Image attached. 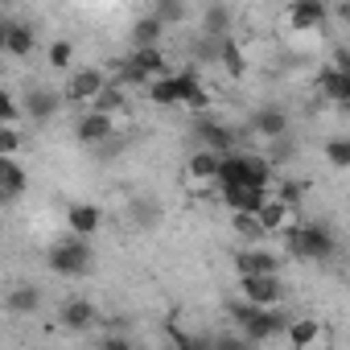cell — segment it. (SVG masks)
<instances>
[{
  "label": "cell",
  "mask_w": 350,
  "mask_h": 350,
  "mask_svg": "<svg viewBox=\"0 0 350 350\" xmlns=\"http://www.w3.org/2000/svg\"><path fill=\"white\" fill-rule=\"evenodd\" d=\"M272 182V165L264 157H252V152H227L219 157V190H235V186H247V190H268Z\"/></svg>",
  "instance_id": "1"
},
{
  "label": "cell",
  "mask_w": 350,
  "mask_h": 350,
  "mask_svg": "<svg viewBox=\"0 0 350 350\" xmlns=\"http://www.w3.org/2000/svg\"><path fill=\"white\" fill-rule=\"evenodd\" d=\"M227 313H231L235 329H239L247 342L276 338V334H284V325H288V317H284L280 309H256V305H247V301H231Z\"/></svg>",
  "instance_id": "2"
},
{
  "label": "cell",
  "mask_w": 350,
  "mask_h": 350,
  "mask_svg": "<svg viewBox=\"0 0 350 350\" xmlns=\"http://www.w3.org/2000/svg\"><path fill=\"white\" fill-rule=\"evenodd\" d=\"M280 235H284L288 252L301 256V260H317V264H325V260H334V252H338L334 235H329L321 223H288Z\"/></svg>",
  "instance_id": "3"
},
{
  "label": "cell",
  "mask_w": 350,
  "mask_h": 350,
  "mask_svg": "<svg viewBox=\"0 0 350 350\" xmlns=\"http://www.w3.org/2000/svg\"><path fill=\"white\" fill-rule=\"evenodd\" d=\"M91 264H95V252H91L87 239L66 235V239H58V243L50 247V268H54L58 276H70V280H75V276H87Z\"/></svg>",
  "instance_id": "4"
},
{
  "label": "cell",
  "mask_w": 350,
  "mask_h": 350,
  "mask_svg": "<svg viewBox=\"0 0 350 350\" xmlns=\"http://www.w3.org/2000/svg\"><path fill=\"white\" fill-rule=\"evenodd\" d=\"M165 75V54L152 46V50H136L124 66H120V79L124 83H140V87H148L152 79H161Z\"/></svg>",
  "instance_id": "5"
},
{
  "label": "cell",
  "mask_w": 350,
  "mask_h": 350,
  "mask_svg": "<svg viewBox=\"0 0 350 350\" xmlns=\"http://www.w3.org/2000/svg\"><path fill=\"white\" fill-rule=\"evenodd\" d=\"M239 293L256 309H276L284 297V284H280V276H239Z\"/></svg>",
  "instance_id": "6"
},
{
  "label": "cell",
  "mask_w": 350,
  "mask_h": 350,
  "mask_svg": "<svg viewBox=\"0 0 350 350\" xmlns=\"http://www.w3.org/2000/svg\"><path fill=\"white\" fill-rule=\"evenodd\" d=\"M103 87H107V75H103L99 66H83V70H75V75H70V83H66V99H70V103H87V107H91V99H95Z\"/></svg>",
  "instance_id": "7"
},
{
  "label": "cell",
  "mask_w": 350,
  "mask_h": 350,
  "mask_svg": "<svg viewBox=\"0 0 350 350\" xmlns=\"http://www.w3.org/2000/svg\"><path fill=\"white\" fill-rule=\"evenodd\" d=\"M284 25L297 29V33H313L325 25V5L321 0H297V5L284 9Z\"/></svg>",
  "instance_id": "8"
},
{
  "label": "cell",
  "mask_w": 350,
  "mask_h": 350,
  "mask_svg": "<svg viewBox=\"0 0 350 350\" xmlns=\"http://www.w3.org/2000/svg\"><path fill=\"white\" fill-rule=\"evenodd\" d=\"M235 268H239V276H280V260L264 247H243L235 256Z\"/></svg>",
  "instance_id": "9"
},
{
  "label": "cell",
  "mask_w": 350,
  "mask_h": 350,
  "mask_svg": "<svg viewBox=\"0 0 350 350\" xmlns=\"http://www.w3.org/2000/svg\"><path fill=\"white\" fill-rule=\"evenodd\" d=\"M194 136H198L202 152H215V157H227V152H231V128L219 124V120H198Z\"/></svg>",
  "instance_id": "10"
},
{
  "label": "cell",
  "mask_w": 350,
  "mask_h": 350,
  "mask_svg": "<svg viewBox=\"0 0 350 350\" xmlns=\"http://www.w3.org/2000/svg\"><path fill=\"white\" fill-rule=\"evenodd\" d=\"M99 223H103V215H99V206H91V202H75V206L66 211V227H70L75 239H91V235L99 231Z\"/></svg>",
  "instance_id": "11"
},
{
  "label": "cell",
  "mask_w": 350,
  "mask_h": 350,
  "mask_svg": "<svg viewBox=\"0 0 350 350\" xmlns=\"http://www.w3.org/2000/svg\"><path fill=\"white\" fill-rule=\"evenodd\" d=\"M223 202L235 211V215H260V206L272 198V190H247V186H235V190H219Z\"/></svg>",
  "instance_id": "12"
},
{
  "label": "cell",
  "mask_w": 350,
  "mask_h": 350,
  "mask_svg": "<svg viewBox=\"0 0 350 350\" xmlns=\"http://www.w3.org/2000/svg\"><path fill=\"white\" fill-rule=\"evenodd\" d=\"M317 87H321V95H325V99H334V103H346V99H350V66H346V62H338V66L321 70Z\"/></svg>",
  "instance_id": "13"
},
{
  "label": "cell",
  "mask_w": 350,
  "mask_h": 350,
  "mask_svg": "<svg viewBox=\"0 0 350 350\" xmlns=\"http://www.w3.org/2000/svg\"><path fill=\"white\" fill-rule=\"evenodd\" d=\"M75 132H79L83 144H103V140L116 136V120H111V116H99V111H87Z\"/></svg>",
  "instance_id": "14"
},
{
  "label": "cell",
  "mask_w": 350,
  "mask_h": 350,
  "mask_svg": "<svg viewBox=\"0 0 350 350\" xmlns=\"http://www.w3.org/2000/svg\"><path fill=\"white\" fill-rule=\"evenodd\" d=\"M25 186H29V178H25L21 161H17V157H0V194L13 202V198L25 194Z\"/></svg>",
  "instance_id": "15"
},
{
  "label": "cell",
  "mask_w": 350,
  "mask_h": 350,
  "mask_svg": "<svg viewBox=\"0 0 350 350\" xmlns=\"http://www.w3.org/2000/svg\"><path fill=\"white\" fill-rule=\"evenodd\" d=\"M252 132L264 136V140L284 136V132H288V116H284V107H260V111L252 116Z\"/></svg>",
  "instance_id": "16"
},
{
  "label": "cell",
  "mask_w": 350,
  "mask_h": 350,
  "mask_svg": "<svg viewBox=\"0 0 350 350\" xmlns=\"http://www.w3.org/2000/svg\"><path fill=\"white\" fill-rule=\"evenodd\" d=\"M256 223H260V231H264V235H280V231H284L288 223H297V219H293V206H284V202L268 198V202L260 206Z\"/></svg>",
  "instance_id": "17"
},
{
  "label": "cell",
  "mask_w": 350,
  "mask_h": 350,
  "mask_svg": "<svg viewBox=\"0 0 350 350\" xmlns=\"http://www.w3.org/2000/svg\"><path fill=\"white\" fill-rule=\"evenodd\" d=\"M58 91H46V87H38V91H29L25 99H21V116H29V120H50L54 111H58Z\"/></svg>",
  "instance_id": "18"
},
{
  "label": "cell",
  "mask_w": 350,
  "mask_h": 350,
  "mask_svg": "<svg viewBox=\"0 0 350 350\" xmlns=\"http://www.w3.org/2000/svg\"><path fill=\"white\" fill-rule=\"evenodd\" d=\"M33 25H25V21H9V29H5V42H0V50H9V54H17V58H25L29 50H33Z\"/></svg>",
  "instance_id": "19"
},
{
  "label": "cell",
  "mask_w": 350,
  "mask_h": 350,
  "mask_svg": "<svg viewBox=\"0 0 350 350\" xmlns=\"http://www.w3.org/2000/svg\"><path fill=\"white\" fill-rule=\"evenodd\" d=\"M144 91H148V99H152L157 107H178V103H182V91H178V75H161V79H152Z\"/></svg>",
  "instance_id": "20"
},
{
  "label": "cell",
  "mask_w": 350,
  "mask_h": 350,
  "mask_svg": "<svg viewBox=\"0 0 350 350\" xmlns=\"http://www.w3.org/2000/svg\"><path fill=\"white\" fill-rule=\"evenodd\" d=\"M178 91H182V103H186L190 111H206V107H211V95H206V87L198 83V75H178Z\"/></svg>",
  "instance_id": "21"
},
{
  "label": "cell",
  "mask_w": 350,
  "mask_h": 350,
  "mask_svg": "<svg viewBox=\"0 0 350 350\" xmlns=\"http://www.w3.org/2000/svg\"><path fill=\"white\" fill-rule=\"evenodd\" d=\"M62 325H66V329H91V325H95V305L83 301V297H79V301H66V305H62Z\"/></svg>",
  "instance_id": "22"
},
{
  "label": "cell",
  "mask_w": 350,
  "mask_h": 350,
  "mask_svg": "<svg viewBox=\"0 0 350 350\" xmlns=\"http://www.w3.org/2000/svg\"><path fill=\"white\" fill-rule=\"evenodd\" d=\"M87 111H99V116H111V120H116V111H124V87H120V83H107V87L91 99Z\"/></svg>",
  "instance_id": "23"
},
{
  "label": "cell",
  "mask_w": 350,
  "mask_h": 350,
  "mask_svg": "<svg viewBox=\"0 0 350 350\" xmlns=\"http://www.w3.org/2000/svg\"><path fill=\"white\" fill-rule=\"evenodd\" d=\"M284 334H288V342H293L297 350H309V346L317 342L321 325H317L313 317H297V321H288V325H284Z\"/></svg>",
  "instance_id": "24"
},
{
  "label": "cell",
  "mask_w": 350,
  "mask_h": 350,
  "mask_svg": "<svg viewBox=\"0 0 350 350\" xmlns=\"http://www.w3.org/2000/svg\"><path fill=\"white\" fill-rule=\"evenodd\" d=\"M190 178H194V182H219V157L198 148V152L190 157Z\"/></svg>",
  "instance_id": "25"
},
{
  "label": "cell",
  "mask_w": 350,
  "mask_h": 350,
  "mask_svg": "<svg viewBox=\"0 0 350 350\" xmlns=\"http://www.w3.org/2000/svg\"><path fill=\"white\" fill-rule=\"evenodd\" d=\"M38 305H42V293H38L33 284H25V288H13V293H9V309H13V313H33Z\"/></svg>",
  "instance_id": "26"
},
{
  "label": "cell",
  "mask_w": 350,
  "mask_h": 350,
  "mask_svg": "<svg viewBox=\"0 0 350 350\" xmlns=\"http://www.w3.org/2000/svg\"><path fill=\"white\" fill-rule=\"evenodd\" d=\"M157 38H161V25H157L152 17L136 21V29H132V42H136V50H152V46H157Z\"/></svg>",
  "instance_id": "27"
},
{
  "label": "cell",
  "mask_w": 350,
  "mask_h": 350,
  "mask_svg": "<svg viewBox=\"0 0 350 350\" xmlns=\"http://www.w3.org/2000/svg\"><path fill=\"white\" fill-rule=\"evenodd\" d=\"M231 227H235V235L239 239H247L252 247L264 239V231H260V223H256V215H231Z\"/></svg>",
  "instance_id": "28"
},
{
  "label": "cell",
  "mask_w": 350,
  "mask_h": 350,
  "mask_svg": "<svg viewBox=\"0 0 350 350\" xmlns=\"http://www.w3.org/2000/svg\"><path fill=\"white\" fill-rule=\"evenodd\" d=\"M21 144H25V136H21L17 124H5V128H0V157H17Z\"/></svg>",
  "instance_id": "29"
},
{
  "label": "cell",
  "mask_w": 350,
  "mask_h": 350,
  "mask_svg": "<svg viewBox=\"0 0 350 350\" xmlns=\"http://www.w3.org/2000/svg\"><path fill=\"white\" fill-rule=\"evenodd\" d=\"M325 161H329L334 169H346V165H350V140H346V136H334V140L325 144Z\"/></svg>",
  "instance_id": "30"
},
{
  "label": "cell",
  "mask_w": 350,
  "mask_h": 350,
  "mask_svg": "<svg viewBox=\"0 0 350 350\" xmlns=\"http://www.w3.org/2000/svg\"><path fill=\"white\" fill-rule=\"evenodd\" d=\"M211 350H256V342H247L239 329H231V334H219V338H211Z\"/></svg>",
  "instance_id": "31"
},
{
  "label": "cell",
  "mask_w": 350,
  "mask_h": 350,
  "mask_svg": "<svg viewBox=\"0 0 350 350\" xmlns=\"http://www.w3.org/2000/svg\"><path fill=\"white\" fill-rule=\"evenodd\" d=\"M21 120V103L9 95V91H0V128H5V124H17Z\"/></svg>",
  "instance_id": "32"
},
{
  "label": "cell",
  "mask_w": 350,
  "mask_h": 350,
  "mask_svg": "<svg viewBox=\"0 0 350 350\" xmlns=\"http://www.w3.org/2000/svg\"><path fill=\"white\" fill-rule=\"evenodd\" d=\"M70 54H75V50H70V42H54V46H50V66L66 70V66H70Z\"/></svg>",
  "instance_id": "33"
},
{
  "label": "cell",
  "mask_w": 350,
  "mask_h": 350,
  "mask_svg": "<svg viewBox=\"0 0 350 350\" xmlns=\"http://www.w3.org/2000/svg\"><path fill=\"white\" fill-rule=\"evenodd\" d=\"M136 219H140V223H157V206H148V202H136Z\"/></svg>",
  "instance_id": "34"
},
{
  "label": "cell",
  "mask_w": 350,
  "mask_h": 350,
  "mask_svg": "<svg viewBox=\"0 0 350 350\" xmlns=\"http://www.w3.org/2000/svg\"><path fill=\"white\" fill-rule=\"evenodd\" d=\"M103 350H132V342H128V338H116V334H107V338H103Z\"/></svg>",
  "instance_id": "35"
},
{
  "label": "cell",
  "mask_w": 350,
  "mask_h": 350,
  "mask_svg": "<svg viewBox=\"0 0 350 350\" xmlns=\"http://www.w3.org/2000/svg\"><path fill=\"white\" fill-rule=\"evenodd\" d=\"M169 350H178V346H169Z\"/></svg>",
  "instance_id": "36"
}]
</instances>
